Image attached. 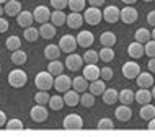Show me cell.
Masks as SVG:
<instances>
[{
    "instance_id": "6da1fadb",
    "label": "cell",
    "mask_w": 155,
    "mask_h": 137,
    "mask_svg": "<svg viewBox=\"0 0 155 137\" xmlns=\"http://www.w3.org/2000/svg\"><path fill=\"white\" fill-rule=\"evenodd\" d=\"M35 85L39 90H46V91H48L49 88H52V86H54V75L49 72V70H43V72L36 73Z\"/></svg>"
},
{
    "instance_id": "7a4b0ae2",
    "label": "cell",
    "mask_w": 155,
    "mask_h": 137,
    "mask_svg": "<svg viewBox=\"0 0 155 137\" xmlns=\"http://www.w3.org/2000/svg\"><path fill=\"white\" fill-rule=\"evenodd\" d=\"M26 82H28V75L25 70L15 69L8 73V83H10V86H13V88H21V86L26 85Z\"/></svg>"
},
{
    "instance_id": "3957f363",
    "label": "cell",
    "mask_w": 155,
    "mask_h": 137,
    "mask_svg": "<svg viewBox=\"0 0 155 137\" xmlns=\"http://www.w3.org/2000/svg\"><path fill=\"white\" fill-rule=\"evenodd\" d=\"M77 46H78L77 38H75V36H72V34H64V36L59 39V47H61L62 52H67V54L75 52Z\"/></svg>"
},
{
    "instance_id": "277c9868",
    "label": "cell",
    "mask_w": 155,
    "mask_h": 137,
    "mask_svg": "<svg viewBox=\"0 0 155 137\" xmlns=\"http://www.w3.org/2000/svg\"><path fill=\"white\" fill-rule=\"evenodd\" d=\"M83 18H85V21L88 23V24H91V26H96V24L101 21L103 13H101V10H100L98 7H91V5H90V8H87V10H85Z\"/></svg>"
},
{
    "instance_id": "5b68a950",
    "label": "cell",
    "mask_w": 155,
    "mask_h": 137,
    "mask_svg": "<svg viewBox=\"0 0 155 137\" xmlns=\"http://www.w3.org/2000/svg\"><path fill=\"white\" fill-rule=\"evenodd\" d=\"M54 88L59 91V93H65L67 90L72 88V78L69 75H64V73L57 75L54 78Z\"/></svg>"
},
{
    "instance_id": "8992f818",
    "label": "cell",
    "mask_w": 155,
    "mask_h": 137,
    "mask_svg": "<svg viewBox=\"0 0 155 137\" xmlns=\"http://www.w3.org/2000/svg\"><path fill=\"white\" fill-rule=\"evenodd\" d=\"M30 116H31V119L35 122H44L46 119H48V116H49V111L46 109L44 105H38L36 103V105L31 108Z\"/></svg>"
},
{
    "instance_id": "52a82bcc",
    "label": "cell",
    "mask_w": 155,
    "mask_h": 137,
    "mask_svg": "<svg viewBox=\"0 0 155 137\" xmlns=\"http://www.w3.org/2000/svg\"><path fill=\"white\" fill-rule=\"evenodd\" d=\"M123 75L126 78H129V80H132V78H136L137 75L140 73V67H139V64L137 62H134V60H127L126 64L123 65Z\"/></svg>"
},
{
    "instance_id": "ba28073f",
    "label": "cell",
    "mask_w": 155,
    "mask_h": 137,
    "mask_svg": "<svg viewBox=\"0 0 155 137\" xmlns=\"http://www.w3.org/2000/svg\"><path fill=\"white\" fill-rule=\"evenodd\" d=\"M83 62H85L83 60V56H78V54H75V52H70L69 56H67V59H65V67L69 70H72V72H75V70L82 69Z\"/></svg>"
},
{
    "instance_id": "9c48e42d",
    "label": "cell",
    "mask_w": 155,
    "mask_h": 137,
    "mask_svg": "<svg viewBox=\"0 0 155 137\" xmlns=\"http://www.w3.org/2000/svg\"><path fill=\"white\" fill-rule=\"evenodd\" d=\"M64 129H82L83 127V119L78 114H67L64 118Z\"/></svg>"
},
{
    "instance_id": "30bf717a",
    "label": "cell",
    "mask_w": 155,
    "mask_h": 137,
    "mask_svg": "<svg viewBox=\"0 0 155 137\" xmlns=\"http://www.w3.org/2000/svg\"><path fill=\"white\" fill-rule=\"evenodd\" d=\"M51 13H52V11L49 10L46 5H39V7L35 8L33 16H35V21L43 24V23H46V21H49V20H51Z\"/></svg>"
},
{
    "instance_id": "8fae6325",
    "label": "cell",
    "mask_w": 155,
    "mask_h": 137,
    "mask_svg": "<svg viewBox=\"0 0 155 137\" xmlns=\"http://www.w3.org/2000/svg\"><path fill=\"white\" fill-rule=\"evenodd\" d=\"M137 16H139L137 10H136V8H132L131 5H126V8L121 10V21L126 23V24L136 23L137 21Z\"/></svg>"
},
{
    "instance_id": "7c38bea8",
    "label": "cell",
    "mask_w": 155,
    "mask_h": 137,
    "mask_svg": "<svg viewBox=\"0 0 155 137\" xmlns=\"http://www.w3.org/2000/svg\"><path fill=\"white\" fill-rule=\"evenodd\" d=\"M103 18L108 23H116L118 20H121V10L116 5H108L103 10Z\"/></svg>"
},
{
    "instance_id": "4fadbf2b",
    "label": "cell",
    "mask_w": 155,
    "mask_h": 137,
    "mask_svg": "<svg viewBox=\"0 0 155 137\" xmlns=\"http://www.w3.org/2000/svg\"><path fill=\"white\" fill-rule=\"evenodd\" d=\"M83 77L88 82H93L96 78H101V69L96 64H87L85 67H83Z\"/></svg>"
},
{
    "instance_id": "5bb4252c",
    "label": "cell",
    "mask_w": 155,
    "mask_h": 137,
    "mask_svg": "<svg viewBox=\"0 0 155 137\" xmlns=\"http://www.w3.org/2000/svg\"><path fill=\"white\" fill-rule=\"evenodd\" d=\"M127 54L132 57V59H140V57L145 54L144 44L139 43V41H134V43H131L127 46Z\"/></svg>"
},
{
    "instance_id": "9a60e30c",
    "label": "cell",
    "mask_w": 155,
    "mask_h": 137,
    "mask_svg": "<svg viewBox=\"0 0 155 137\" xmlns=\"http://www.w3.org/2000/svg\"><path fill=\"white\" fill-rule=\"evenodd\" d=\"M137 80V86L139 88H150L153 85V75L152 72H140L139 75L136 77Z\"/></svg>"
},
{
    "instance_id": "2e32d148",
    "label": "cell",
    "mask_w": 155,
    "mask_h": 137,
    "mask_svg": "<svg viewBox=\"0 0 155 137\" xmlns=\"http://www.w3.org/2000/svg\"><path fill=\"white\" fill-rule=\"evenodd\" d=\"M83 21H85V18L80 15V11H72L70 15H67V26L72 30H78Z\"/></svg>"
},
{
    "instance_id": "e0dca14e",
    "label": "cell",
    "mask_w": 155,
    "mask_h": 137,
    "mask_svg": "<svg viewBox=\"0 0 155 137\" xmlns=\"http://www.w3.org/2000/svg\"><path fill=\"white\" fill-rule=\"evenodd\" d=\"M77 43L82 47H90L91 44L95 43V36L91 31H80L77 34Z\"/></svg>"
},
{
    "instance_id": "ac0fdd59",
    "label": "cell",
    "mask_w": 155,
    "mask_h": 137,
    "mask_svg": "<svg viewBox=\"0 0 155 137\" xmlns=\"http://www.w3.org/2000/svg\"><path fill=\"white\" fill-rule=\"evenodd\" d=\"M116 119L121 122H126V121H129V119L132 118V109L129 108V105H121L116 108Z\"/></svg>"
},
{
    "instance_id": "d6986e66",
    "label": "cell",
    "mask_w": 155,
    "mask_h": 137,
    "mask_svg": "<svg viewBox=\"0 0 155 137\" xmlns=\"http://www.w3.org/2000/svg\"><path fill=\"white\" fill-rule=\"evenodd\" d=\"M64 101L67 106H77L80 105V95H78L77 90H67L64 93Z\"/></svg>"
},
{
    "instance_id": "ffe728a7",
    "label": "cell",
    "mask_w": 155,
    "mask_h": 137,
    "mask_svg": "<svg viewBox=\"0 0 155 137\" xmlns=\"http://www.w3.org/2000/svg\"><path fill=\"white\" fill-rule=\"evenodd\" d=\"M16 21L21 28H28L31 26L33 21H35V16H33L31 11H20L18 15H16Z\"/></svg>"
},
{
    "instance_id": "44dd1931",
    "label": "cell",
    "mask_w": 155,
    "mask_h": 137,
    "mask_svg": "<svg viewBox=\"0 0 155 137\" xmlns=\"http://www.w3.org/2000/svg\"><path fill=\"white\" fill-rule=\"evenodd\" d=\"M5 13L8 16H16L21 11V5H20V0H7L5 2Z\"/></svg>"
},
{
    "instance_id": "7402d4cb",
    "label": "cell",
    "mask_w": 155,
    "mask_h": 137,
    "mask_svg": "<svg viewBox=\"0 0 155 137\" xmlns=\"http://www.w3.org/2000/svg\"><path fill=\"white\" fill-rule=\"evenodd\" d=\"M39 34H41V38H44V39H51L56 36V24H52V23H43L41 24V28H39Z\"/></svg>"
},
{
    "instance_id": "603a6c76",
    "label": "cell",
    "mask_w": 155,
    "mask_h": 137,
    "mask_svg": "<svg viewBox=\"0 0 155 137\" xmlns=\"http://www.w3.org/2000/svg\"><path fill=\"white\" fill-rule=\"evenodd\" d=\"M61 56V47L59 44H49L44 47V57L48 60H56Z\"/></svg>"
},
{
    "instance_id": "cb8c5ba5",
    "label": "cell",
    "mask_w": 155,
    "mask_h": 137,
    "mask_svg": "<svg viewBox=\"0 0 155 137\" xmlns=\"http://www.w3.org/2000/svg\"><path fill=\"white\" fill-rule=\"evenodd\" d=\"M136 101L139 105H147L152 101V91L149 88H139V91L136 93Z\"/></svg>"
},
{
    "instance_id": "d4e9b609",
    "label": "cell",
    "mask_w": 155,
    "mask_h": 137,
    "mask_svg": "<svg viewBox=\"0 0 155 137\" xmlns=\"http://www.w3.org/2000/svg\"><path fill=\"white\" fill-rule=\"evenodd\" d=\"M88 80H87L83 75H80V77H75V78H72V88L74 90H77L78 93H83V91H87V88H88Z\"/></svg>"
},
{
    "instance_id": "484cf974",
    "label": "cell",
    "mask_w": 155,
    "mask_h": 137,
    "mask_svg": "<svg viewBox=\"0 0 155 137\" xmlns=\"http://www.w3.org/2000/svg\"><path fill=\"white\" fill-rule=\"evenodd\" d=\"M101 96H103V101L106 105H114L116 101H119V93L114 88H106Z\"/></svg>"
},
{
    "instance_id": "4316f807",
    "label": "cell",
    "mask_w": 155,
    "mask_h": 137,
    "mask_svg": "<svg viewBox=\"0 0 155 137\" xmlns=\"http://www.w3.org/2000/svg\"><path fill=\"white\" fill-rule=\"evenodd\" d=\"M90 91L95 95H103L104 93V90H106V85H104V80L103 78H96V80H93V82H90Z\"/></svg>"
},
{
    "instance_id": "83f0119b",
    "label": "cell",
    "mask_w": 155,
    "mask_h": 137,
    "mask_svg": "<svg viewBox=\"0 0 155 137\" xmlns=\"http://www.w3.org/2000/svg\"><path fill=\"white\" fill-rule=\"evenodd\" d=\"M139 114H140V119H144V121H150L152 118H155V106L150 105V103L142 105Z\"/></svg>"
},
{
    "instance_id": "f1b7e54d",
    "label": "cell",
    "mask_w": 155,
    "mask_h": 137,
    "mask_svg": "<svg viewBox=\"0 0 155 137\" xmlns=\"http://www.w3.org/2000/svg\"><path fill=\"white\" fill-rule=\"evenodd\" d=\"M100 43H101V46H106V47H113L116 44V34L113 31H104L100 36Z\"/></svg>"
},
{
    "instance_id": "f546056e",
    "label": "cell",
    "mask_w": 155,
    "mask_h": 137,
    "mask_svg": "<svg viewBox=\"0 0 155 137\" xmlns=\"http://www.w3.org/2000/svg\"><path fill=\"white\" fill-rule=\"evenodd\" d=\"M51 23L56 26H62L64 23H67V15L62 10H54L51 13Z\"/></svg>"
},
{
    "instance_id": "4dcf8cb0",
    "label": "cell",
    "mask_w": 155,
    "mask_h": 137,
    "mask_svg": "<svg viewBox=\"0 0 155 137\" xmlns=\"http://www.w3.org/2000/svg\"><path fill=\"white\" fill-rule=\"evenodd\" d=\"M119 101L123 103V105H131V103L136 101V93H134L132 90H121L119 91Z\"/></svg>"
},
{
    "instance_id": "1f68e13d",
    "label": "cell",
    "mask_w": 155,
    "mask_h": 137,
    "mask_svg": "<svg viewBox=\"0 0 155 137\" xmlns=\"http://www.w3.org/2000/svg\"><path fill=\"white\" fill-rule=\"evenodd\" d=\"M136 41H139V43H142V44H145L147 41H150L152 39V31H149L147 28H139V30L136 31Z\"/></svg>"
},
{
    "instance_id": "d6a6232c",
    "label": "cell",
    "mask_w": 155,
    "mask_h": 137,
    "mask_svg": "<svg viewBox=\"0 0 155 137\" xmlns=\"http://www.w3.org/2000/svg\"><path fill=\"white\" fill-rule=\"evenodd\" d=\"M23 36H25V39H26L28 43H35L41 34H39V30H36L35 26H28V28H25Z\"/></svg>"
},
{
    "instance_id": "836d02e7",
    "label": "cell",
    "mask_w": 155,
    "mask_h": 137,
    "mask_svg": "<svg viewBox=\"0 0 155 137\" xmlns=\"http://www.w3.org/2000/svg\"><path fill=\"white\" fill-rule=\"evenodd\" d=\"M26 59H28L26 52L21 51V49H16V51L12 52V62L16 65H23L25 62H26Z\"/></svg>"
},
{
    "instance_id": "e575fe53",
    "label": "cell",
    "mask_w": 155,
    "mask_h": 137,
    "mask_svg": "<svg viewBox=\"0 0 155 137\" xmlns=\"http://www.w3.org/2000/svg\"><path fill=\"white\" fill-rule=\"evenodd\" d=\"M48 70L52 73L54 77H57V75H61L62 72H64V64H62L61 60H51L49 62V67H48Z\"/></svg>"
},
{
    "instance_id": "d590c367",
    "label": "cell",
    "mask_w": 155,
    "mask_h": 137,
    "mask_svg": "<svg viewBox=\"0 0 155 137\" xmlns=\"http://www.w3.org/2000/svg\"><path fill=\"white\" fill-rule=\"evenodd\" d=\"M65 105V101H64V98L61 96V95H54V96H51V99H49V108L54 111H59L62 109Z\"/></svg>"
},
{
    "instance_id": "8d00e7d4",
    "label": "cell",
    "mask_w": 155,
    "mask_h": 137,
    "mask_svg": "<svg viewBox=\"0 0 155 137\" xmlns=\"http://www.w3.org/2000/svg\"><path fill=\"white\" fill-rule=\"evenodd\" d=\"M80 105L83 106V108H90V106H93L95 105V95L91 93H88V91H83L82 93V96H80Z\"/></svg>"
},
{
    "instance_id": "74e56055",
    "label": "cell",
    "mask_w": 155,
    "mask_h": 137,
    "mask_svg": "<svg viewBox=\"0 0 155 137\" xmlns=\"http://www.w3.org/2000/svg\"><path fill=\"white\" fill-rule=\"evenodd\" d=\"M98 54H100V59H101L103 62L114 60V51H113V47H106V46H103L101 51H100Z\"/></svg>"
},
{
    "instance_id": "f35d334b",
    "label": "cell",
    "mask_w": 155,
    "mask_h": 137,
    "mask_svg": "<svg viewBox=\"0 0 155 137\" xmlns=\"http://www.w3.org/2000/svg\"><path fill=\"white\" fill-rule=\"evenodd\" d=\"M49 99H51V96H49V93L46 90H39L35 95V101L38 105H49Z\"/></svg>"
},
{
    "instance_id": "ab89813d",
    "label": "cell",
    "mask_w": 155,
    "mask_h": 137,
    "mask_svg": "<svg viewBox=\"0 0 155 137\" xmlns=\"http://www.w3.org/2000/svg\"><path fill=\"white\" fill-rule=\"evenodd\" d=\"M7 49L8 51H16V49H20V46H21V41H20V38L18 36H10V38L7 39Z\"/></svg>"
},
{
    "instance_id": "60d3db41",
    "label": "cell",
    "mask_w": 155,
    "mask_h": 137,
    "mask_svg": "<svg viewBox=\"0 0 155 137\" xmlns=\"http://www.w3.org/2000/svg\"><path fill=\"white\" fill-rule=\"evenodd\" d=\"M83 60L87 62V64H96V62L100 60V54L96 51H91V49H88L85 54H83Z\"/></svg>"
},
{
    "instance_id": "b9f144b4",
    "label": "cell",
    "mask_w": 155,
    "mask_h": 137,
    "mask_svg": "<svg viewBox=\"0 0 155 137\" xmlns=\"http://www.w3.org/2000/svg\"><path fill=\"white\" fill-rule=\"evenodd\" d=\"M85 5H87V0H69V7L72 11H82L85 10Z\"/></svg>"
},
{
    "instance_id": "7bdbcfd3",
    "label": "cell",
    "mask_w": 155,
    "mask_h": 137,
    "mask_svg": "<svg viewBox=\"0 0 155 137\" xmlns=\"http://www.w3.org/2000/svg\"><path fill=\"white\" fill-rule=\"evenodd\" d=\"M144 49H145V56L149 57H155V39H150L144 44Z\"/></svg>"
},
{
    "instance_id": "ee69618b",
    "label": "cell",
    "mask_w": 155,
    "mask_h": 137,
    "mask_svg": "<svg viewBox=\"0 0 155 137\" xmlns=\"http://www.w3.org/2000/svg\"><path fill=\"white\" fill-rule=\"evenodd\" d=\"M7 129H10V131L23 129V122L20 119H10V121H7Z\"/></svg>"
},
{
    "instance_id": "f6af8a7d",
    "label": "cell",
    "mask_w": 155,
    "mask_h": 137,
    "mask_svg": "<svg viewBox=\"0 0 155 137\" xmlns=\"http://www.w3.org/2000/svg\"><path fill=\"white\" fill-rule=\"evenodd\" d=\"M113 127H114V124H113V121L108 118H103L98 121V129H113Z\"/></svg>"
},
{
    "instance_id": "bcb514c9",
    "label": "cell",
    "mask_w": 155,
    "mask_h": 137,
    "mask_svg": "<svg viewBox=\"0 0 155 137\" xmlns=\"http://www.w3.org/2000/svg\"><path fill=\"white\" fill-rule=\"evenodd\" d=\"M69 5V0H51V7L56 10H64Z\"/></svg>"
},
{
    "instance_id": "7dc6e473",
    "label": "cell",
    "mask_w": 155,
    "mask_h": 137,
    "mask_svg": "<svg viewBox=\"0 0 155 137\" xmlns=\"http://www.w3.org/2000/svg\"><path fill=\"white\" fill-rule=\"evenodd\" d=\"M101 78H103L104 82H106V80H111V78H113V69L103 67V69H101Z\"/></svg>"
},
{
    "instance_id": "c3c4849f",
    "label": "cell",
    "mask_w": 155,
    "mask_h": 137,
    "mask_svg": "<svg viewBox=\"0 0 155 137\" xmlns=\"http://www.w3.org/2000/svg\"><path fill=\"white\" fill-rule=\"evenodd\" d=\"M147 23L150 24V26H155V10L147 13Z\"/></svg>"
},
{
    "instance_id": "681fc988",
    "label": "cell",
    "mask_w": 155,
    "mask_h": 137,
    "mask_svg": "<svg viewBox=\"0 0 155 137\" xmlns=\"http://www.w3.org/2000/svg\"><path fill=\"white\" fill-rule=\"evenodd\" d=\"M8 30V21L5 18H2V16H0V33H5Z\"/></svg>"
},
{
    "instance_id": "f907efd6",
    "label": "cell",
    "mask_w": 155,
    "mask_h": 137,
    "mask_svg": "<svg viewBox=\"0 0 155 137\" xmlns=\"http://www.w3.org/2000/svg\"><path fill=\"white\" fill-rule=\"evenodd\" d=\"M147 67H149V72L155 73V57H150V60H149Z\"/></svg>"
},
{
    "instance_id": "816d5d0a",
    "label": "cell",
    "mask_w": 155,
    "mask_h": 137,
    "mask_svg": "<svg viewBox=\"0 0 155 137\" xmlns=\"http://www.w3.org/2000/svg\"><path fill=\"white\" fill-rule=\"evenodd\" d=\"M88 3L91 7H101L104 3V0H88Z\"/></svg>"
},
{
    "instance_id": "f5cc1de1",
    "label": "cell",
    "mask_w": 155,
    "mask_h": 137,
    "mask_svg": "<svg viewBox=\"0 0 155 137\" xmlns=\"http://www.w3.org/2000/svg\"><path fill=\"white\" fill-rule=\"evenodd\" d=\"M5 124H7V116H5V113H3L2 109H0V127L5 126Z\"/></svg>"
},
{
    "instance_id": "db71d44e",
    "label": "cell",
    "mask_w": 155,
    "mask_h": 137,
    "mask_svg": "<svg viewBox=\"0 0 155 137\" xmlns=\"http://www.w3.org/2000/svg\"><path fill=\"white\" fill-rule=\"evenodd\" d=\"M149 129H150V131H155V118H152V119L149 121Z\"/></svg>"
},
{
    "instance_id": "11a10c76",
    "label": "cell",
    "mask_w": 155,
    "mask_h": 137,
    "mask_svg": "<svg viewBox=\"0 0 155 137\" xmlns=\"http://www.w3.org/2000/svg\"><path fill=\"white\" fill-rule=\"evenodd\" d=\"M121 2H124L126 5H132V3H136L137 0H121Z\"/></svg>"
},
{
    "instance_id": "9f6ffc18",
    "label": "cell",
    "mask_w": 155,
    "mask_h": 137,
    "mask_svg": "<svg viewBox=\"0 0 155 137\" xmlns=\"http://www.w3.org/2000/svg\"><path fill=\"white\" fill-rule=\"evenodd\" d=\"M3 13H5V8H3V7H2V5H0V16H2V15H3Z\"/></svg>"
},
{
    "instance_id": "6f0895ef",
    "label": "cell",
    "mask_w": 155,
    "mask_h": 137,
    "mask_svg": "<svg viewBox=\"0 0 155 137\" xmlns=\"http://www.w3.org/2000/svg\"><path fill=\"white\" fill-rule=\"evenodd\" d=\"M150 91H152V98L155 99V86H152V90H150Z\"/></svg>"
},
{
    "instance_id": "680465c9",
    "label": "cell",
    "mask_w": 155,
    "mask_h": 137,
    "mask_svg": "<svg viewBox=\"0 0 155 137\" xmlns=\"http://www.w3.org/2000/svg\"><path fill=\"white\" fill-rule=\"evenodd\" d=\"M152 39H155V26H153V31H152Z\"/></svg>"
},
{
    "instance_id": "91938a15",
    "label": "cell",
    "mask_w": 155,
    "mask_h": 137,
    "mask_svg": "<svg viewBox=\"0 0 155 137\" xmlns=\"http://www.w3.org/2000/svg\"><path fill=\"white\" fill-rule=\"evenodd\" d=\"M7 2V0H0V3H5Z\"/></svg>"
},
{
    "instance_id": "94428289",
    "label": "cell",
    "mask_w": 155,
    "mask_h": 137,
    "mask_svg": "<svg viewBox=\"0 0 155 137\" xmlns=\"http://www.w3.org/2000/svg\"><path fill=\"white\" fill-rule=\"evenodd\" d=\"M144 2H153V0H144Z\"/></svg>"
},
{
    "instance_id": "6125c7cd",
    "label": "cell",
    "mask_w": 155,
    "mask_h": 137,
    "mask_svg": "<svg viewBox=\"0 0 155 137\" xmlns=\"http://www.w3.org/2000/svg\"><path fill=\"white\" fill-rule=\"evenodd\" d=\"M0 72H2V65H0Z\"/></svg>"
}]
</instances>
